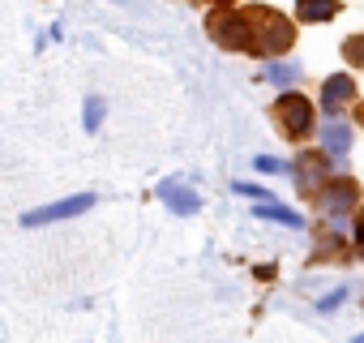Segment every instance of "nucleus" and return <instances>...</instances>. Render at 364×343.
Returning a JSON list of instances; mask_svg holds the SVG:
<instances>
[{"label": "nucleus", "instance_id": "1", "mask_svg": "<svg viewBox=\"0 0 364 343\" xmlns=\"http://www.w3.org/2000/svg\"><path fill=\"white\" fill-rule=\"evenodd\" d=\"M249 26H253V43H249L253 56L279 60V56L296 43V26H291L279 9H249Z\"/></svg>", "mask_w": 364, "mask_h": 343}, {"label": "nucleus", "instance_id": "2", "mask_svg": "<svg viewBox=\"0 0 364 343\" xmlns=\"http://www.w3.org/2000/svg\"><path fill=\"white\" fill-rule=\"evenodd\" d=\"M274 120H279V129L287 133V142H304V137L313 133V125H317V103H313L309 95H300V90H279V99H274Z\"/></svg>", "mask_w": 364, "mask_h": 343}, {"label": "nucleus", "instance_id": "3", "mask_svg": "<svg viewBox=\"0 0 364 343\" xmlns=\"http://www.w3.org/2000/svg\"><path fill=\"white\" fill-rule=\"evenodd\" d=\"M206 35L228 52H249V43H253L249 9H210L206 14Z\"/></svg>", "mask_w": 364, "mask_h": 343}, {"label": "nucleus", "instance_id": "4", "mask_svg": "<svg viewBox=\"0 0 364 343\" xmlns=\"http://www.w3.org/2000/svg\"><path fill=\"white\" fill-rule=\"evenodd\" d=\"M90 206H99L95 194H73V198H60V202H48L39 211H26L22 215V228H48V223H65V219H77L86 215Z\"/></svg>", "mask_w": 364, "mask_h": 343}, {"label": "nucleus", "instance_id": "5", "mask_svg": "<svg viewBox=\"0 0 364 343\" xmlns=\"http://www.w3.org/2000/svg\"><path fill=\"white\" fill-rule=\"evenodd\" d=\"M355 103V78L343 69V73H330L321 82V95H317V112L321 116H343L347 107Z\"/></svg>", "mask_w": 364, "mask_h": 343}, {"label": "nucleus", "instance_id": "6", "mask_svg": "<svg viewBox=\"0 0 364 343\" xmlns=\"http://www.w3.org/2000/svg\"><path fill=\"white\" fill-rule=\"evenodd\" d=\"M317 206L321 211H330V215H343V211H351V206H360V185L351 181V176H330L317 194Z\"/></svg>", "mask_w": 364, "mask_h": 343}, {"label": "nucleus", "instance_id": "7", "mask_svg": "<svg viewBox=\"0 0 364 343\" xmlns=\"http://www.w3.org/2000/svg\"><path fill=\"white\" fill-rule=\"evenodd\" d=\"M291 176L300 181V194H304V198H313V194L334 176V172H330V159L317 150V154H300V159L291 163Z\"/></svg>", "mask_w": 364, "mask_h": 343}, {"label": "nucleus", "instance_id": "8", "mask_svg": "<svg viewBox=\"0 0 364 343\" xmlns=\"http://www.w3.org/2000/svg\"><path fill=\"white\" fill-rule=\"evenodd\" d=\"M347 150H351V125L343 116H326V125H321V154L326 159H347Z\"/></svg>", "mask_w": 364, "mask_h": 343}, {"label": "nucleus", "instance_id": "9", "mask_svg": "<svg viewBox=\"0 0 364 343\" xmlns=\"http://www.w3.org/2000/svg\"><path fill=\"white\" fill-rule=\"evenodd\" d=\"M159 198H163L167 211H176V215H198V206H202V198H198L185 181H159Z\"/></svg>", "mask_w": 364, "mask_h": 343}, {"label": "nucleus", "instance_id": "10", "mask_svg": "<svg viewBox=\"0 0 364 343\" xmlns=\"http://www.w3.org/2000/svg\"><path fill=\"white\" fill-rule=\"evenodd\" d=\"M338 9H343V0H296V18L309 22V26H326V22H334Z\"/></svg>", "mask_w": 364, "mask_h": 343}, {"label": "nucleus", "instance_id": "11", "mask_svg": "<svg viewBox=\"0 0 364 343\" xmlns=\"http://www.w3.org/2000/svg\"><path fill=\"white\" fill-rule=\"evenodd\" d=\"M253 215H257V219H274V223H283V228H296V232L304 228V215H300V211H287V206H283V202H274V198L257 202V206H253Z\"/></svg>", "mask_w": 364, "mask_h": 343}, {"label": "nucleus", "instance_id": "12", "mask_svg": "<svg viewBox=\"0 0 364 343\" xmlns=\"http://www.w3.org/2000/svg\"><path fill=\"white\" fill-rule=\"evenodd\" d=\"M103 116H107V99L103 95H90L86 107H82V129L86 133H99L103 129Z\"/></svg>", "mask_w": 364, "mask_h": 343}, {"label": "nucleus", "instance_id": "13", "mask_svg": "<svg viewBox=\"0 0 364 343\" xmlns=\"http://www.w3.org/2000/svg\"><path fill=\"white\" fill-rule=\"evenodd\" d=\"M296 78H300V69H296L291 60H270V65H266V82H274L279 90H287Z\"/></svg>", "mask_w": 364, "mask_h": 343}, {"label": "nucleus", "instance_id": "14", "mask_svg": "<svg viewBox=\"0 0 364 343\" xmlns=\"http://www.w3.org/2000/svg\"><path fill=\"white\" fill-rule=\"evenodd\" d=\"M347 253V241L338 236V232H326L321 236V245H317V253H313V262H326V258H343Z\"/></svg>", "mask_w": 364, "mask_h": 343}, {"label": "nucleus", "instance_id": "15", "mask_svg": "<svg viewBox=\"0 0 364 343\" xmlns=\"http://www.w3.org/2000/svg\"><path fill=\"white\" fill-rule=\"evenodd\" d=\"M253 167L262 172V176H291V163L287 159H274V154H257Z\"/></svg>", "mask_w": 364, "mask_h": 343}, {"label": "nucleus", "instance_id": "16", "mask_svg": "<svg viewBox=\"0 0 364 343\" xmlns=\"http://www.w3.org/2000/svg\"><path fill=\"white\" fill-rule=\"evenodd\" d=\"M347 296H351V283H338V287H330V292H326V296H321L313 309H317V313H334V309H338Z\"/></svg>", "mask_w": 364, "mask_h": 343}, {"label": "nucleus", "instance_id": "17", "mask_svg": "<svg viewBox=\"0 0 364 343\" xmlns=\"http://www.w3.org/2000/svg\"><path fill=\"white\" fill-rule=\"evenodd\" d=\"M343 56H347L351 69H364V35H351V39L343 43Z\"/></svg>", "mask_w": 364, "mask_h": 343}, {"label": "nucleus", "instance_id": "18", "mask_svg": "<svg viewBox=\"0 0 364 343\" xmlns=\"http://www.w3.org/2000/svg\"><path fill=\"white\" fill-rule=\"evenodd\" d=\"M232 189H236V194H240V198H253V202H266V198H270V194H266V189H262V185H253V181H236V185H232Z\"/></svg>", "mask_w": 364, "mask_h": 343}, {"label": "nucleus", "instance_id": "19", "mask_svg": "<svg viewBox=\"0 0 364 343\" xmlns=\"http://www.w3.org/2000/svg\"><path fill=\"white\" fill-rule=\"evenodd\" d=\"M351 236H355V245H360V249H364V211H360V215H355V228H351Z\"/></svg>", "mask_w": 364, "mask_h": 343}, {"label": "nucleus", "instance_id": "20", "mask_svg": "<svg viewBox=\"0 0 364 343\" xmlns=\"http://www.w3.org/2000/svg\"><path fill=\"white\" fill-rule=\"evenodd\" d=\"M210 5H215V9H240L236 0H210Z\"/></svg>", "mask_w": 364, "mask_h": 343}, {"label": "nucleus", "instance_id": "21", "mask_svg": "<svg viewBox=\"0 0 364 343\" xmlns=\"http://www.w3.org/2000/svg\"><path fill=\"white\" fill-rule=\"evenodd\" d=\"M351 107H355V120H360V125H364V99H355V103H351Z\"/></svg>", "mask_w": 364, "mask_h": 343}, {"label": "nucleus", "instance_id": "22", "mask_svg": "<svg viewBox=\"0 0 364 343\" xmlns=\"http://www.w3.org/2000/svg\"><path fill=\"white\" fill-rule=\"evenodd\" d=\"M355 343H364V334H355Z\"/></svg>", "mask_w": 364, "mask_h": 343}]
</instances>
